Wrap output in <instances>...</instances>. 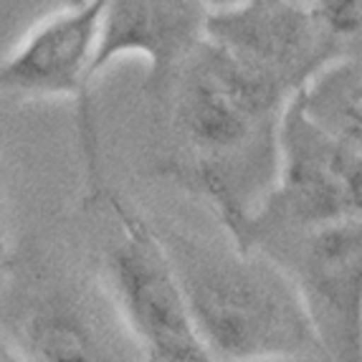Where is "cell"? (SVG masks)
<instances>
[{
    "label": "cell",
    "instance_id": "obj_1",
    "mask_svg": "<svg viewBox=\"0 0 362 362\" xmlns=\"http://www.w3.org/2000/svg\"><path fill=\"white\" fill-rule=\"evenodd\" d=\"M291 99L206 38L155 104L168 122L170 147L152 175L203 200L233 235L276 182L279 134Z\"/></svg>",
    "mask_w": 362,
    "mask_h": 362
},
{
    "label": "cell",
    "instance_id": "obj_2",
    "mask_svg": "<svg viewBox=\"0 0 362 362\" xmlns=\"http://www.w3.org/2000/svg\"><path fill=\"white\" fill-rule=\"evenodd\" d=\"M211 360H327L286 272L254 248L190 235L155 221Z\"/></svg>",
    "mask_w": 362,
    "mask_h": 362
},
{
    "label": "cell",
    "instance_id": "obj_3",
    "mask_svg": "<svg viewBox=\"0 0 362 362\" xmlns=\"http://www.w3.org/2000/svg\"><path fill=\"white\" fill-rule=\"evenodd\" d=\"M3 350L18 360H132L142 357L97 269L38 235L3 256Z\"/></svg>",
    "mask_w": 362,
    "mask_h": 362
},
{
    "label": "cell",
    "instance_id": "obj_4",
    "mask_svg": "<svg viewBox=\"0 0 362 362\" xmlns=\"http://www.w3.org/2000/svg\"><path fill=\"white\" fill-rule=\"evenodd\" d=\"M81 213L97 221L89 259L142 357L157 362L211 360L155 221L109 185L81 200Z\"/></svg>",
    "mask_w": 362,
    "mask_h": 362
},
{
    "label": "cell",
    "instance_id": "obj_5",
    "mask_svg": "<svg viewBox=\"0 0 362 362\" xmlns=\"http://www.w3.org/2000/svg\"><path fill=\"white\" fill-rule=\"evenodd\" d=\"M104 8L107 0H69L66 6L33 25L0 66L6 102H74L78 145L84 157L81 200L94 198L107 187L99 165V134L91 102V86L97 84L94 59L102 38Z\"/></svg>",
    "mask_w": 362,
    "mask_h": 362
},
{
    "label": "cell",
    "instance_id": "obj_6",
    "mask_svg": "<svg viewBox=\"0 0 362 362\" xmlns=\"http://www.w3.org/2000/svg\"><path fill=\"white\" fill-rule=\"evenodd\" d=\"M279 175L261 208L230 241L264 228H309L362 218V150L309 115L302 94L289 102L279 134Z\"/></svg>",
    "mask_w": 362,
    "mask_h": 362
},
{
    "label": "cell",
    "instance_id": "obj_7",
    "mask_svg": "<svg viewBox=\"0 0 362 362\" xmlns=\"http://www.w3.org/2000/svg\"><path fill=\"white\" fill-rule=\"evenodd\" d=\"M294 281L327 360H362V218L246 235Z\"/></svg>",
    "mask_w": 362,
    "mask_h": 362
},
{
    "label": "cell",
    "instance_id": "obj_8",
    "mask_svg": "<svg viewBox=\"0 0 362 362\" xmlns=\"http://www.w3.org/2000/svg\"><path fill=\"white\" fill-rule=\"evenodd\" d=\"M208 41L291 97L347 54L304 0H243L211 11Z\"/></svg>",
    "mask_w": 362,
    "mask_h": 362
},
{
    "label": "cell",
    "instance_id": "obj_9",
    "mask_svg": "<svg viewBox=\"0 0 362 362\" xmlns=\"http://www.w3.org/2000/svg\"><path fill=\"white\" fill-rule=\"evenodd\" d=\"M208 11L200 0H107L94 81L112 61L142 56V97L157 104L175 74L208 38Z\"/></svg>",
    "mask_w": 362,
    "mask_h": 362
},
{
    "label": "cell",
    "instance_id": "obj_10",
    "mask_svg": "<svg viewBox=\"0 0 362 362\" xmlns=\"http://www.w3.org/2000/svg\"><path fill=\"white\" fill-rule=\"evenodd\" d=\"M299 94L314 119L362 150V43L332 61Z\"/></svg>",
    "mask_w": 362,
    "mask_h": 362
},
{
    "label": "cell",
    "instance_id": "obj_11",
    "mask_svg": "<svg viewBox=\"0 0 362 362\" xmlns=\"http://www.w3.org/2000/svg\"><path fill=\"white\" fill-rule=\"evenodd\" d=\"M327 30L342 43L344 51L362 43V0H312Z\"/></svg>",
    "mask_w": 362,
    "mask_h": 362
},
{
    "label": "cell",
    "instance_id": "obj_12",
    "mask_svg": "<svg viewBox=\"0 0 362 362\" xmlns=\"http://www.w3.org/2000/svg\"><path fill=\"white\" fill-rule=\"evenodd\" d=\"M208 11H223V8H230V6H238L243 0H200Z\"/></svg>",
    "mask_w": 362,
    "mask_h": 362
},
{
    "label": "cell",
    "instance_id": "obj_13",
    "mask_svg": "<svg viewBox=\"0 0 362 362\" xmlns=\"http://www.w3.org/2000/svg\"><path fill=\"white\" fill-rule=\"evenodd\" d=\"M304 3H312V0H304Z\"/></svg>",
    "mask_w": 362,
    "mask_h": 362
}]
</instances>
